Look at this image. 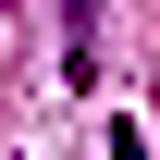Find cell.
<instances>
[{"label":"cell","instance_id":"6da1fadb","mask_svg":"<svg viewBox=\"0 0 160 160\" xmlns=\"http://www.w3.org/2000/svg\"><path fill=\"white\" fill-rule=\"evenodd\" d=\"M62 74H74V86L99 74V0H62Z\"/></svg>","mask_w":160,"mask_h":160},{"label":"cell","instance_id":"7a4b0ae2","mask_svg":"<svg viewBox=\"0 0 160 160\" xmlns=\"http://www.w3.org/2000/svg\"><path fill=\"white\" fill-rule=\"evenodd\" d=\"M111 160H148V136H136V123H111Z\"/></svg>","mask_w":160,"mask_h":160}]
</instances>
